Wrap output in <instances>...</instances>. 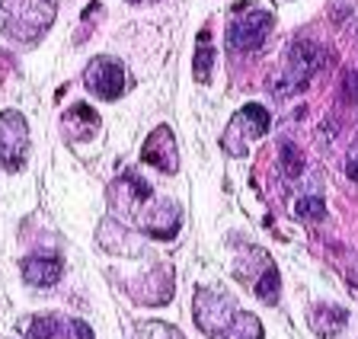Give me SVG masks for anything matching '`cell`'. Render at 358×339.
Here are the masks:
<instances>
[{
	"instance_id": "obj_8",
	"label": "cell",
	"mask_w": 358,
	"mask_h": 339,
	"mask_svg": "<svg viewBox=\"0 0 358 339\" xmlns=\"http://www.w3.org/2000/svg\"><path fill=\"white\" fill-rule=\"evenodd\" d=\"M268 29H272V16L266 10H250L246 16H234L227 23V48H234V52L259 48Z\"/></svg>"
},
{
	"instance_id": "obj_6",
	"label": "cell",
	"mask_w": 358,
	"mask_h": 339,
	"mask_svg": "<svg viewBox=\"0 0 358 339\" xmlns=\"http://www.w3.org/2000/svg\"><path fill=\"white\" fill-rule=\"evenodd\" d=\"M20 330L22 339H93V330L83 320L64 314H36L22 320Z\"/></svg>"
},
{
	"instance_id": "obj_14",
	"label": "cell",
	"mask_w": 358,
	"mask_h": 339,
	"mask_svg": "<svg viewBox=\"0 0 358 339\" xmlns=\"http://www.w3.org/2000/svg\"><path fill=\"white\" fill-rule=\"evenodd\" d=\"M131 339H182V333L176 326L164 324V320H148V324H141L134 330Z\"/></svg>"
},
{
	"instance_id": "obj_17",
	"label": "cell",
	"mask_w": 358,
	"mask_h": 339,
	"mask_svg": "<svg viewBox=\"0 0 358 339\" xmlns=\"http://www.w3.org/2000/svg\"><path fill=\"white\" fill-rule=\"evenodd\" d=\"M282 166H285V173H288V176H301V170H304V160H301L298 144L282 141Z\"/></svg>"
},
{
	"instance_id": "obj_7",
	"label": "cell",
	"mask_w": 358,
	"mask_h": 339,
	"mask_svg": "<svg viewBox=\"0 0 358 339\" xmlns=\"http://www.w3.org/2000/svg\"><path fill=\"white\" fill-rule=\"evenodd\" d=\"M138 224H141L144 234L157 237V240H173L182 227V208L170 199H150L138 215Z\"/></svg>"
},
{
	"instance_id": "obj_15",
	"label": "cell",
	"mask_w": 358,
	"mask_h": 339,
	"mask_svg": "<svg viewBox=\"0 0 358 339\" xmlns=\"http://www.w3.org/2000/svg\"><path fill=\"white\" fill-rule=\"evenodd\" d=\"M278 285H282V275H278L275 266H268V269L262 272V279L256 282V294H259L262 301L272 304V301L278 298Z\"/></svg>"
},
{
	"instance_id": "obj_5",
	"label": "cell",
	"mask_w": 358,
	"mask_h": 339,
	"mask_svg": "<svg viewBox=\"0 0 358 339\" xmlns=\"http://www.w3.org/2000/svg\"><path fill=\"white\" fill-rule=\"evenodd\" d=\"M83 83L87 90L99 99H119L125 93V83H128V74H125V64L109 55H96V58L87 64L83 71Z\"/></svg>"
},
{
	"instance_id": "obj_20",
	"label": "cell",
	"mask_w": 358,
	"mask_h": 339,
	"mask_svg": "<svg viewBox=\"0 0 358 339\" xmlns=\"http://www.w3.org/2000/svg\"><path fill=\"white\" fill-rule=\"evenodd\" d=\"M349 176L358 182V160H352V164H349Z\"/></svg>"
},
{
	"instance_id": "obj_21",
	"label": "cell",
	"mask_w": 358,
	"mask_h": 339,
	"mask_svg": "<svg viewBox=\"0 0 358 339\" xmlns=\"http://www.w3.org/2000/svg\"><path fill=\"white\" fill-rule=\"evenodd\" d=\"M128 3H150V0H128Z\"/></svg>"
},
{
	"instance_id": "obj_18",
	"label": "cell",
	"mask_w": 358,
	"mask_h": 339,
	"mask_svg": "<svg viewBox=\"0 0 358 339\" xmlns=\"http://www.w3.org/2000/svg\"><path fill=\"white\" fill-rule=\"evenodd\" d=\"M99 13H103V3H90V7L83 10V29L77 32V42H83V38L90 36V29H93V26H96Z\"/></svg>"
},
{
	"instance_id": "obj_2",
	"label": "cell",
	"mask_w": 358,
	"mask_h": 339,
	"mask_svg": "<svg viewBox=\"0 0 358 339\" xmlns=\"http://www.w3.org/2000/svg\"><path fill=\"white\" fill-rule=\"evenodd\" d=\"M317 64H320V48L313 45V42H298V45L291 48L288 68L278 71V74L268 80V87H272L275 96H291V93L307 90V83H310V74Z\"/></svg>"
},
{
	"instance_id": "obj_9",
	"label": "cell",
	"mask_w": 358,
	"mask_h": 339,
	"mask_svg": "<svg viewBox=\"0 0 358 339\" xmlns=\"http://www.w3.org/2000/svg\"><path fill=\"white\" fill-rule=\"evenodd\" d=\"M141 160L148 166H157L160 173H176L179 170V147L166 125H157L148 135V141H144V147H141Z\"/></svg>"
},
{
	"instance_id": "obj_19",
	"label": "cell",
	"mask_w": 358,
	"mask_h": 339,
	"mask_svg": "<svg viewBox=\"0 0 358 339\" xmlns=\"http://www.w3.org/2000/svg\"><path fill=\"white\" fill-rule=\"evenodd\" d=\"M7 71H10V58H7V55H0V83H3Z\"/></svg>"
},
{
	"instance_id": "obj_11",
	"label": "cell",
	"mask_w": 358,
	"mask_h": 339,
	"mask_svg": "<svg viewBox=\"0 0 358 339\" xmlns=\"http://www.w3.org/2000/svg\"><path fill=\"white\" fill-rule=\"evenodd\" d=\"M20 269H22V279L29 282V285L48 288L61 279V269H64V266H61V259L52 257V253H32V257L22 259Z\"/></svg>"
},
{
	"instance_id": "obj_16",
	"label": "cell",
	"mask_w": 358,
	"mask_h": 339,
	"mask_svg": "<svg viewBox=\"0 0 358 339\" xmlns=\"http://www.w3.org/2000/svg\"><path fill=\"white\" fill-rule=\"evenodd\" d=\"M294 211H298V218L323 221L327 218V202H323L320 196H307V199H301V202L294 205Z\"/></svg>"
},
{
	"instance_id": "obj_12",
	"label": "cell",
	"mask_w": 358,
	"mask_h": 339,
	"mask_svg": "<svg viewBox=\"0 0 358 339\" xmlns=\"http://www.w3.org/2000/svg\"><path fill=\"white\" fill-rule=\"evenodd\" d=\"M215 339H262V324L256 320L253 314L237 310V314L231 317V324L224 326Z\"/></svg>"
},
{
	"instance_id": "obj_13",
	"label": "cell",
	"mask_w": 358,
	"mask_h": 339,
	"mask_svg": "<svg viewBox=\"0 0 358 339\" xmlns=\"http://www.w3.org/2000/svg\"><path fill=\"white\" fill-rule=\"evenodd\" d=\"M211 64H215V48H211V32H199V45H195V80H211Z\"/></svg>"
},
{
	"instance_id": "obj_10",
	"label": "cell",
	"mask_w": 358,
	"mask_h": 339,
	"mask_svg": "<svg viewBox=\"0 0 358 339\" xmlns=\"http://www.w3.org/2000/svg\"><path fill=\"white\" fill-rule=\"evenodd\" d=\"M99 129H103L99 113L93 109V106H87V103L71 106V109L61 115V131H64L67 141H74V144L93 141V138L99 135Z\"/></svg>"
},
{
	"instance_id": "obj_1",
	"label": "cell",
	"mask_w": 358,
	"mask_h": 339,
	"mask_svg": "<svg viewBox=\"0 0 358 339\" xmlns=\"http://www.w3.org/2000/svg\"><path fill=\"white\" fill-rule=\"evenodd\" d=\"M58 0H0V32L32 45L52 29Z\"/></svg>"
},
{
	"instance_id": "obj_3",
	"label": "cell",
	"mask_w": 358,
	"mask_h": 339,
	"mask_svg": "<svg viewBox=\"0 0 358 339\" xmlns=\"http://www.w3.org/2000/svg\"><path fill=\"white\" fill-rule=\"evenodd\" d=\"M26 154H29V125H26V115L16 113V109H3L0 113V166L16 173L26 164Z\"/></svg>"
},
{
	"instance_id": "obj_4",
	"label": "cell",
	"mask_w": 358,
	"mask_h": 339,
	"mask_svg": "<svg viewBox=\"0 0 358 339\" xmlns=\"http://www.w3.org/2000/svg\"><path fill=\"white\" fill-rule=\"evenodd\" d=\"M266 131H268V113L262 109V106H256V103H246L243 109L231 119L227 131H224V147L240 157V154H246L250 141L262 138Z\"/></svg>"
}]
</instances>
